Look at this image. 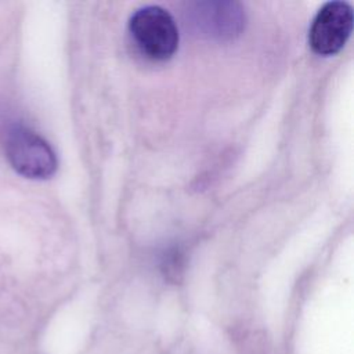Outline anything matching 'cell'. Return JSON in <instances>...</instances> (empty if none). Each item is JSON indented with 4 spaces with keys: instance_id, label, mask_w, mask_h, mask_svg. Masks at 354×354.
Returning a JSON list of instances; mask_svg holds the SVG:
<instances>
[{
    "instance_id": "3",
    "label": "cell",
    "mask_w": 354,
    "mask_h": 354,
    "mask_svg": "<svg viewBox=\"0 0 354 354\" xmlns=\"http://www.w3.org/2000/svg\"><path fill=\"white\" fill-rule=\"evenodd\" d=\"M353 30V8L346 1H328L315 14L308 29V44L319 55H333Z\"/></svg>"
},
{
    "instance_id": "2",
    "label": "cell",
    "mask_w": 354,
    "mask_h": 354,
    "mask_svg": "<svg viewBox=\"0 0 354 354\" xmlns=\"http://www.w3.org/2000/svg\"><path fill=\"white\" fill-rule=\"evenodd\" d=\"M7 159L24 177L44 180L57 170V156L50 144L25 126H14L6 140Z\"/></svg>"
},
{
    "instance_id": "4",
    "label": "cell",
    "mask_w": 354,
    "mask_h": 354,
    "mask_svg": "<svg viewBox=\"0 0 354 354\" xmlns=\"http://www.w3.org/2000/svg\"><path fill=\"white\" fill-rule=\"evenodd\" d=\"M188 24L210 39H234L245 26V12L235 1H199L188 6Z\"/></svg>"
},
{
    "instance_id": "1",
    "label": "cell",
    "mask_w": 354,
    "mask_h": 354,
    "mask_svg": "<svg viewBox=\"0 0 354 354\" xmlns=\"http://www.w3.org/2000/svg\"><path fill=\"white\" fill-rule=\"evenodd\" d=\"M129 32L148 58L169 59L178 47V29L170 12L159 6L138 8L129 21Z\"/></svg>"
}]
</instances>
